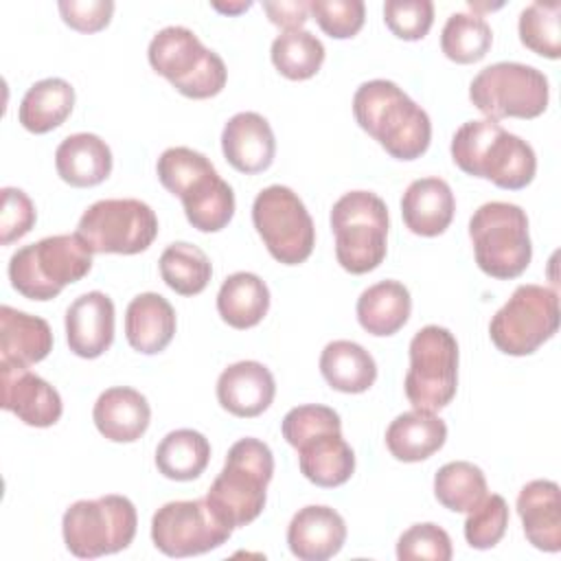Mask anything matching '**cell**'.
Segmentation results:
<instances>
[{
	"mask_svg": "<svg viewBox=\"0 0 561 561\" xmlns=\"http://www.w3.org/2000/svg\"><path fill=\"white\" fill-rule=\"evenodd\" d=\"M357 125L397 160L421 158L432 140V121L394 81L373 79L353 94Z\"/></svg>",
	"mask_w": 561,
	"mask_h": 561,
	"instance_id": "cell-1",
	"label": "cell"
},
{
	"mask_svg": "<svg viewBox=\"0 0 561 561\" xmlns=\"http://www.w3.org/2000/svg\"><path fill=\"white\" fill-rule=\"evenodd\" d=\"M449 151L460 171L506 191L526 188L537 173L535 149L524 138L506 131L497 121L462 123L451 138Z\"/></svg>",
	"mask_w": 561,
	"mask_h": 561,
	"instance_id": "cell-2",
	"label": "cell"
},
{
	"mask_svg": "<svg viewBox=\"0 0 561 561\" xmlns=\"http://www.w3.org/2000/svg\"><path fill=\"white\" fill-rule=\"evenodd\" d=\"M283 438L298 451L300 473L316 486L333 489L351 480L355 454L342 436L340 414L320 403L291 408L280 423Z\"/></svg>",
	"mask_w": 561,
	"mask_h": 561,
	"instance_id": "cell-3",
	"label": "cell"
},
{
	"mask_svg": "<svg viewBox=\"0 0 561 561\" xmlns=\"http://www.w3.org/2000/svg\"><path fill=\"white\" fill-rule=\"evenodd\" d=\"M160 184L178 195L188 224L199 232L224 230L234 215V193L213 162L191 147H169L156 164Z\"/></svg>",
	"mask_w": 561,
	"mask_h": 561,
	"instance_id": "cell-4",
	"label": "cell"
},
{
	"mask_svg": "<svg viewBox=\"0 0 561 561\" xmlns=\"http://www.w3.org/2000/svg\"><path fill=\"white\" fill-rule=\"evenodd\" d=\"M272 476V449L259 438H239L228 449L224 469L213 480L206 500L228 526H245L263 513Z\"/></svg>",
	"mask_w": 561,
	"mask_h": 561,
	"instance_id": "cell-5",
	"label": "cell"
},
{
	"mask_svg": "<svg viewBox=\"0 0 561 561\" xmlns=\"http://www.w3.org/2000/svg\"><path fill=\"white\" fill-rule=\"evenodd\" d=\"M92 254L77 232L44 237L11 254L9 280L24 298L53 300L92 270Z\"/></svg>",
	"mask_w": 561,
	"mask_h": 561,
	"instance_id": "cell-6",
	"label": "cell"
},
{
	"mask_svg": "<svg viewBox=\"0 0 561 561\" xmlns=\"http://www.w3.org/2000/svg\"><path fill=\"white\" fill-rule=\"evenodd\" d=\"M151 68L188 99L217 96L228 79L224 59L186 26L158 31L147 48Z\"/></svg>",
	"mask_w": 561,
	"mask_h": 561,
	"instance_id": "cell-7",
	"label": "cell"
},
{
	"mask_svg": "<svg viewBox=\"0 0 561 561\" xmlns=\"http://www.w3.org/2000/svg\"><path fill=\"white\" fill-rule=\"evenodd\" d=\"M335 259L351 274H366L381 265L388 250V208L370 191L344 193L331 208Z\"/></svg>",
	"mask_w": 561,
	"mask_h": 561,
	"instance_id": "cell-8",
	"label": "cell"
},
{
	"mask_svg": "<svg viewBox=\"0 0 561 561\" xmlns=\"http://www.w3.org/2000/svg\"><path fill=\"white\" fill-rule=\"evenodd\" d=\"M478 267L493 278H517L533 259L528 217L517 204L486 202L469 219Z\"/></svg>",
	"mask_w": 561,
	"mask_h": 561,
	"instance_id": "cell-9",
	"label": "cell"
},
{
	"mask_svg": "<svg viewBox=\"0 0 561 561\" xmlns=\"http://www.w3.org/2000/svg\"><path fill=\"white\" fill-rule=\"evenodd\" d=\"M136 506L125 495H101L70 504L61 517L66 548L79 559L125 550L136 537Z\"/></svg>",
	"mask_w": 561,
	"mask_h": 561,
	"instance_id": "cell-10",
	"label": "cell"
},
{
	"mask_svg": "<svg viewBox=\"0 0 561 561\" xmlns=\"http://www.w3.org/2000/svg\"><path fill=\"white\" fill-rule=\"evenodd\" d=\"M471 103L489 118H537L550 99L548 77L519 61H497L482 68L469 85Z\"/></svg>",
	"mask_w": 561,
	"mask_h": 561,
	"instance_id": "cell-11",
	"label": "cell"
},
{
	"mask_svg": "<svg viewBox=\"0 0 561 561\" xmlns=\"http://www.w3.org/2000/svg\"><path fill=\"white\" fill-rule=\"evenodd\" d=\"M403 388L416 410L438 412L451 403L458 388V342L449 329L427 324L414 333Z\"/></svg>",
	"mask_w": 561,
	"mask_h": 561,
	"instance_id": "cell-12",
	"label": "cell"
},
{
	"mask_svg": "<svg viewBox=\"0 0 561 561\" xmlns=\"http://www.w3.org/2000/svg\"><path fill=\"white\" fill-rule=\"evenodd\" d=\"M559 329V296L554 289L526 283L491 318L489 335L506 355H530Z\"/></svg>",
	"mask_w": 561,
	"mask_h": 561,
	"instance_id": "cell-13",
	"label": "cell"
},
{
	"mask_svg": "<svg viewBox=\"0 0 561 561\" xmlns=\"http://www.w3.org/2000/svg\"><path fill=\"white\" fill-rule=\"evenodd\" d=\"M252 224L278 263L298 265L311 256L316 245L313 219L289 186L263 188L252 204Z\"/></svg>",
	"mask_w": 561,
	"mask_h": 561,
	"instance_id": "cell-14",
	"label": "cell"
},
{
	"mask_svg": "<svg viewBox=\"0 0 561 561\" xmlns=\"http://www.w3.org/2000/svg\"><path fill=\"white\" fill-rule=\"evenodd\" d=\"M77 234L94 254H138L158 237V217L134 197L99 199L83 210Z\"/></svg>",
	"mask_w": 561,
	"mask_h": 561,
	"instance_id": "cell-15",
	"label": "cell"
},
{
	"mask_svg": "<svg viewBox=\"0 0 561 561\" xmlns=\"http://www.w3.org/2000/svg\"><path fill=\"white\" fill-rule=\"evenodd\" d=\"M228 526L208 504L206 497L178 500L160 506L151 517V541L167 557L204 554L232 535Z\"/></svg>",
	"mask_w": 561,
	"mask_h": 561,
	"instance_id": "cell-16",
	"label": "cell"
},
{
	"mask_svg": "<svg viewBox=\"0 0 561 561\" xmlns=\"http://www.w3.org/2000/svg\"><path fill=\"white\" fill-rule=\"evenodd\" d=\"M2 408L13 412L31 427H50L61 419L64 403L59 392L28 366L0 364Z\"/></svg>",
	"mask_w": 561,
	"mask_h": 561,
	"instance_id": "cell-17",
	"label": "cell"
},
{
	"mask_svg": "<svg viewBox=\"0 0 561 561\" xmlns=\"http://www.w3.org/2000/svg\"><path fill=\"white\" fill-rule=\"evenodd\" d=\"M66 340L77 357L94 359L114 340V302L103 291L81 294L66 309Z\"/></svg>",
	"mask_w": 561,
	"mask_h": 561,
	"instance_id": "cell-18",
	"label": "cell"
},
{
	"mask_svg": "<svg viewBox=\"0 0 561 561\" xmlns=\"http://www.w3.org/2000/svg\"><path fill=\"white\" fill-rule=\"evenodd\" d=\"M344 541V517L324 504L300 508L287 526V546L300 561H327L342 550Z\"/></svg>",
	"mask_w": 561,
	"mask_h": 561,
	"instance_id": "cell-19",
	"label": "cell"
},
{
	"mask_svg": "<svg viewBox=\"0 0 561 561\" xmlns=\"http://www.w3.org/2000/svg\"><path fill=\"white\" fill-rule=\"evenodd\" d=\"M274 394V375L267 366L254 359L230 364L221 370L217 379L219 405L239 419H252L263 414L272 405Z\"/></svg>",
	"mask_w": 561,
	"mask_h": 561,
	"instance_id": "cell-20",
	"label": "cell"
},
{
	"mask_svg": "<svg viewBox=\"0 0 561 561\" xmlns=\"http://www.w3.org/2000/svg\"><path fill=\"white\" fill-rule=\"evenodd\" d=\"M224 158L241 173L265 171L276 156V138L267 123L256 112L234 114L221 131Z\"/></svg>",
	"mask_w": 561,
	"mask_h": 561,
	"instance_id": "cell-21",
	"label": "cell"
},
{
	"mask_svg": "<svg viewBox=\"0 0 561 561\" xmlns=\"http://www.w3.org/2000/svg\"><path fill=\"white\" fill-rule=\"evenodd\" d=\"M526 539L543 552L561 550V493L552 480H530L517 495Z\"/></svg>",
	"mask_w": 561,
	"mask_h": 561,
	"instance_id": "cell-22",
	"label": "cell"
},
{
	"mask_svg": "<svg viewBox=\"0 0 561 561\" xmlns=\"http://www.w3.org/2000/svg\"><path fill=\"white\" fill-rule=\"evenodd\" d=\"M92 419L101 436L112 443L138 440L151 421V408L142 392L129 386H114L99 394Z\"/></svg>",
	"mask_w": 561,
	"mask_h": 561,
	"instance_id": "cell-23",
	"label": "cell"
},
{
	"mask_svg": "<svg viewBox=\"0 0 561 561\" xmlns=\"http://www.w3.org/2000/svg\"><path fill=\"white\" fill-rule=\"evenodd\" d=\"M454 213V193L440 178H419L405 188L401 197L403 224L419 237L443 234L449 228Z\"/></svg>",
	"mask_w": 561,
	"mask_h": 561,
	"instance_id": "cell-24",
	"label": "cell"
},
{
	"mask_svg": "<svg viewBox=\"0 0 561 561\" xmlns=\"http://www.w3.org/2000/svg\"><path fill=\"white\" fill-rule=\"evenodd\" d=\"M175 309L171 302L156 294L145 291L131 298L125 311V337L129 346L142 355L164 351L175 335Z\"/></svg>",
	"mask_w": 561,
	"mask_h": 561,
	"instance_id": "cell-25",
	"label": "cell"
},
{
	"mask_svg": "<svg viewBox=\"0 0 561 561\" xmlns=\"http://www.w3.org/2000/svg\"><path fill=\"white\" fill-rule=\"evenodd\" d=\"M53 351V331L39 316L0 307V364L31 366Z\"/></svg>",
	"mask_w": 561,
	"mask_h": 561,
	"instance_id": "cell-26",
	"label": "cell"
},
{
	"mask_svg": "<svg viewBox=\"0 0 561 561\" xmlns=\"http://www.w3.org/2000/svg\"><path fill=\"white\" fill-rule=\"evenodd\" d=\"M55 169L70 186H96L112 173V151L96 134H72L59 142L55 151Z\"/></svg>",
	"mask_w": 561,
	"mask_h": 561,
	"instance_id": "cell-27",
	"label": "cell"
},
{
	"mask_svg": "<svg viewBox=\"0 0 561 561\" xmlns=\"http://www.w3.org/2000/svg\"><path fill=\"white\" fill-rule=\"evenodd\" d=\"M447 440V425L427 410H410L390 421L386 447L401 462H421L436 454Z\"/></svg>",
	"mask_w": 561,
	"mask_h": 561,
	"instance_id": "cell-28",
	"label": "cell"
},
{
	"mask_svg": "<svg viewBox=\"0 0 561 561\" xmlns=\"http://www.w3.org/2000/svg\"><path fill=\"white\" fill-rule=\"evenodd\" d=\"M412 311V298L403 283L379 280L364 289L357 298L355 313L362 329L370 335H394L408 322Z\"/></svg>",
	"mask_w": 561,
	"mask_h": 561,
	"instance_id": "cell-29",
	"label": "cell"
},
{
	"mask_svg": "<svg viewBox=\"0 0 561 561\" xmlns=\"http://www.w3.org/2000/svg\"><path fill=\"white\" fill-rule=\"evenodd\" d=\"M320 373L333 390L359 394L375 383L377 364L362 344L333 340L320 353Z\"/></svg>",
	"mask_w": 561,
	"mask_h": 561,
	"instance_id": "cell-30",
	"label": "cell"
},
{
	"mask_svg": "<svg viewBox=\"0 0 561 561\" xmlns=\"http://www.w3.org/2000/svg\"><path fill=\"white\" fill-rule=\"evenodd\" d=\"M75 88L59 77L33 83L20 101L18 121L31 134H48L57 129L72 112Z\"/></svg>",
	"mask_w": 561,
	"mask_h": 561,
	"instance_id": "cell-31",
	"label": "cell"
},
{
	"mask_svg": "<svg viewBox=\"0 0 561 561\" xmlns=\"http://www.w3.org/2000/svg\"><path fill=\"white\" fill-rule=\"evenodd\" d=\"M270 309V289L261 276L252 272L230 274L217 294V311L232 329L256 327Z\"/></svg>",
	"mask_w": 561,
	"mask_h": 561,
	"instance_id": "cell-32",
	"label": "cell"
},
{
	"mask_svg": "<svg viewBox=\"0 0 561 561\" xmlns=\"http://www.w3.org/2000/svg\"><path fill=\"white\" fill-rule=\"evenodd\" d=\"M210 460V443L197 430H173L156 447L158 471L178 482L195 480L204 473Z\"/></svg>",
	"mask_w": 561,
	"mask_h": 561,
	"instance_id": "cell-33",
	"label": "cell"
},
{
	"mask_svg": "<svg viewBox=\"0 0 561 561\" xmlns=\"http://www.w3.org/2000/svg\"><path fill=\"white\" fill-rule=\"evenodd\" d=\"M160 276L175 294L195 296L210 283L213 265L202 248L175 241L160 254Z\"/></svg>",
	"mask_w": 561,
	"mask_h": 561,
	"instance_id": "cell-34",
	"label": "cell"
},
{
	"mask_svg": "<svg viewBox=\"0 0 561 561\" xmlns=\"http://www.w3.org/2000/svg\"><path fill=\"white\" fill-rule=\"evenodd\" d=\"M434 495L445 508L469 513L486 495V478L478 465L454 460L436 471Z\"/></svg>",
	"mask_w": 561,
	"mask_h": 561,
	"instance_id": "cell-35",
	"label": "cell"
},
{
	"mask_svg": "<svg viewBox=\"0 0 561 561\" xmlns=\"http://www.w3.org/2000/svg\"><path fill=\"white\" fill-rule=\"evenodd\" d=\"M272 64L274 68L291 79L305 81L311 79L324 61V44L309 31H283L272 42Z\"/></svg>",
	"mask_w": 561,
	"mask_h": 561,
	"instance_id": "cell-36",
	"label": "cell"
},
{
	"mask_svg": "<svg viewBox=\"0 0 561 561\" xmlns=\"http://www.w3.org/2000/svg\"><path fill=\"white\" fill-rule=\"evenodd\" d=\"M493 44L486 20L478 13H451L440 33V50L456 64L480 61Z\"/></svg>",
	"mask_w": 561,
	"mask_h": 561,
	"instance_id": "cell-37",
	"label": "cell"
},
{
	"mask_svg": "<svg viewBox=\"0 0 561 561\" xmlns=\"http://www.w3.org/2000/svg\"><path fill=\"white\" fill-rule=\"evenodd\" d=\"M519 39L522 44L548 59L561 55V4L559 2H533L519 13Z\"/></svg>",
	"mask_w": 561,
	"mask_h": 561,
	"instance_id": "cell-38",
	"label": "cell"
},
{
	"mask_svg": "<svg viewBox=\"0 0 561 561\" xmlns=\"http://www.w3.org/2000/svg\"><path fill=\"white\" fill-rule=\"evenodd\" d=\"M508 526V504L502 495H484L465 519V539L476 550H489L500 543Z\"/></svg>",
	"mask_w": 561,
	"mask_h": 561,
	"instance_id": "cell-39",
	"label": "cell"
},
{
	"mask_svg": "<svg viewBox=\"0 0 561 561\" xmlns=\"http://www.w3.org/2000/svg\"><path fill=\"white\" fill-rule=\"evenodd\" d=\"M451 554L454 550L447 530L432 522L410 526L397 541V559L401 561H449Z\"/></svg>",
	"mask_w": 561,
	"mask_h": 561,
	"instance_id": "cell-40",
	"label": "cell"
},
{
	"mask_svg": "<svg viewBox=\"0 0 561 561\" xmlns=\"http://www.w3.org/2000/svg\"><path fill=\"white\" fill-rule=\"evenodd\" d=\"M309 13L333 39H348L359 33L366 18L362 0H311Z\"/></svg>",
	"mask_w": 561,
	"mask_h": 561,
	"instance_id": "cell-41",
	"label": "cell"
},
{
	"mask_svg": "<svg viewBox=\"0 0 561 561\" xmlns=\"http://www.w3.org/2000/svg\"><path fill=\"white\" fill-rule=\"evenodd\" d=\"M383 22L399 39H423L434 22V4L430 0H388Z\"/></svg>",
	"mask_w": 561,
	"mask_h": 561,
	"instance_id": "cell-42",
	"label": "cell"
},
{
	"mask_svg": "<svg viewBox=\"0 0 561 561\" xmlns=\"http://www.w3.org/2000/svg\"><path fill=\"white\" fill-rule=\"evenodd\" d=\"M37 213L31 197L22 188H2V210H0V243L9 245L22 239L35 226Z\"/></svg>",
	"mask_w": 561,
	"mask_h": 561,
	"instance_id": "cell-43",
	"label": "cell"
},
{
	"mask_svg": "<svg viewBox=\"0 0 561 561\" xmlns=\"http://www.w3.org/2000/svg\"><path fill=\"white\" fill-rule=\"evenodd\" d=\"M61 20L79 33H96L105 28L114 13L112 0H61Z\"/></svg>",
	"mask_w": 561,
	"mask_h": 561,
	"instance_id": "cell-44",
	"label": "cell"
},
{
	"mask_svg": "<svg viewBox=\"0 0 561 561\" xmlns=\"http://www.w3.org/2000/svg\"><path fill=\"white\" fill-rule=\"evenodd\" d=\"M263 11L270 22L283 31H300L309 20V2L305 0H280L263 2Z\"/></svg>",
	"mask_w": 561,
	"mask_h": 561,
	"instance_id": "cell-45",
	"label": "cell"
},
{
	"mask_svg": "<svg viewBox=\"0 0 561 561\" xmlns=\"http://www.w3.org/2000/svg\"><path fill=\"white\" fill-rule=\"evenodd\" d=\"M213 7L221 13H228V15H234V13H241L245 9L252 7V2H237V4H219V2H213Z\"/></svg>",
	"mask_w": 561,
	"mask_h": 561,
	"instance_id": "cell-46",
	"label": "cell"
}]
</instances>
